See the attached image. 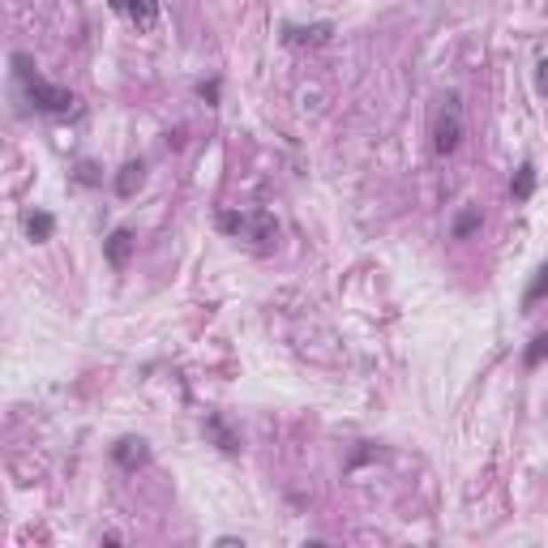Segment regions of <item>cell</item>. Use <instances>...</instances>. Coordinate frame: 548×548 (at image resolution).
<instances>
[{"label": "cell", "instance_id": "obj_1", "mask_svg": "<svg viewBox=\"0 0 548 548\" xmlns=\"http://www.w3.org/2000/svg\"><path fill=\"white\" fill-rule=\"evenodd\" d=\"M13 69H18V77H22L26 86V99L39 107V112H48V116H73L77 112V95L73 91H65V86H52V82H44L39 73H35V65H30V56H13Z\"/></svg>", "mask_w": 548, "mask_h": 548}, {"label": "cell", "instance_id": "obj_2", "mask_svg": "<svg viewBox=\"0 0 548 548\" xmlns=\"http://www.w3.org/2000/svg\"><path fill=\"white\" fill-rule=\"evenodd\" d=\"M218 227H223L227 236H240V240H249V244H258V249L274 244V236H279V223H274L270 210H232V215H218Z\"/></svg>", "mask_w": 548, "mask_h": 548}, {"label": "cell", "instance_id": "obj_3", "mask_svg": "<svg viewBox=\"0 0 548 548\" xmlns=\"http://www.w3.org/2000/svg\"><path fill=\"white\" fill-rule=\"evenodd\" d=\"M463 142V99L446 95L441 112H437V124H433V150L437 155H454Z\"/></svg>", "mask_w": 548, "mask_h": 548}, {"label": "cell", "instance_id": "obj_4", "mask_svg": "<svg viewBox=\"0 0 548 548\" xmlns=\"http://www.w3.org/2000/svg\"><path fill=\"white\" fill-rule=\"evenodd\" d=\"M107 4H112L116 18H124L138 30H155L159 26V0H107Z\"/></svg>", "mask_w": 548, "mask_h": 548}, {"label": "cell", "instance_id": "obj_5", "mask_svg": "<svg viewBox=\"0 0 548 548\" xmlns=\"http://www.w3.org/2000/svg\"><path fill=\"white\" fill-rule=\"evenodd\" d=\"M112 458H116V467H124V472H138L146 458H150V450H146L142 437H120L116 446H112Z\"/></svg>", "mask_w": 548, "mask_h": 548}, {"label": "cell", "instance_id": "obj_6", "mask_svg": "<svg viewBox=\"0 0 548 548\" xmlns=\"http://www.w3.org/2000/svg\"><path fill=\"white\" fill-rule=\"evenodd\" d=\"M142 180H146V167L142 163H124V167H120V176H116V193H120V197H133V193L142 189Z\"/></svg>", "mask_w": 548, "mask_h": 548}, {"label": "cell", "instance_id": "obj_7", "mask_svg": "<svg viewBox=\"0 0 548 548\" xmlns=\"http://www.w3.org/2000/svg\"><path fill=\"white\" fill-rule=\"evenodd\" d=\"M52 232H56V223H52L48 210H30V215H26V236L35 240V244L52 240Z\"/></svg>", "mask_w": 548, "mask_h": 548}, {"label": "cell", "instance_id": "obj_8", "mask_svg": "<svg viewBox=\"0 0 548 548\" xmlns=\"http://www.w3.org/2000/svg\"><path fill=\"white\" fill-rule=\"evenodd\" d=\"M129 253H133V232H124V227H120V232H112V236H107V262L124 266V262H129Z\"/></svg>", "mask_w": 548, "mask_h": 548}, {"label": "cell", "instance_id": "obj_9", "mask_svg": "<svg viewBox=\"0 0 548 548\" xmlns=\"http://www.w3.org/2000/svg\"><path fill=\"white\" fill-rule=\"evenodd\" d=\"M510 193H514L519 202H527V197L536 193V167H531V163L519 167V171H514V180H510Z\"/></svg>", "mask_w": 548, "mask_h": 548}, {"label": "cell", "instance_id": "obj_10", "mask_svg": "<svg viewBox=\"0 0 548 548\" xmlns=\"http://www.w3.org/2000/svg\"><path fill=\"white\" fill-rule=\"evenodd\" d=\"M283 35H287V44H326V39H330V26H309V30L287 26Z\"/></svg>", "mask_w": 548, "mask_h": 548}, {"label": "cell", "instance_id": "obj_11", "mask_svg": "<svg viewBox=\"0 0 548 548\" xmlns=\"http://www.w3.org/2000/svg\"><path fill=\"white\" fill-rule=\"evenodd\" d=\"M544 296H548V262L536 270V279L527 287V305H536V300H544Z\"/></svg>", "mask_w": 548, "mask_h": 548}, {"label": "cell", "instance_id": "obj_12", "mask_svg": "<svg viewBox=\"0 0 548 548\" xmlns=\"http://www.w3.org/2000/svg\"><path fill=\"white\" fill-rule=\"evenodd\" d=\"M544 360H548V334H540V338L527 347V364L536 369V364H544Z\"/></svg>", "mask_w": 548, "mask_h": 548}, {"label": "cell", "instance_id": "obj_13", "mask_svg": "<svg viewBox=\"0 0 548 548\" xmlns=\"http://www.w3.org/2000/svg\"><path fill=\"white\" fill-rule=\"evenodd\" d=\"M476 227H480V210H467V215H463L458 223H454V236L463 240V236H472Z\"/></svg>", "mask_w": 548, "mask_h": 548}, {"label": "cell", "instance_id": "obj_14", "mask_svg": "<svg viewBox=\"0 0 548 548\" xmlns=\"http://www.w3.org/2000/svg\"><path fill=\"white\" fill-rule=\"evenodd\" d=\"M77 171H82V176H77L82 185H95V180H99V176H95V167H91V163H82V167H77Z\"/></svg>", "mask_w": 548, "mask_h": 548}, {"label": "cell", "instance_id": "obj_15", "mask_svg": "<svg viewBox=\"0 0 548 548\" xmlns=\"http://www.w3.org/2000/svg\"><path fill=\"white\" fill-rule=\"evenodd\" d=\"M536 82H540V91H544V95H548V60H544V65H540V77H536Z\"/></svg>", "mask_w": 548, "mask_h": 548}]
</instances>
